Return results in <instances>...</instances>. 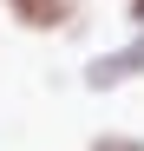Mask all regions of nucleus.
<instances>
[{"mask_svg":"<svg viewBox=\"0 0 144 151\" xmlns=\"http://www.w3.org/2000/svg\"><path fill=\"white\" fill-rule=\"evenodd\" d=\"M138 79H144V27L125 33L118 46H105V53H85V66H79V86L85 92H125Z\"/></svg>","mask_w":144,"mask_h":151,"instance_id":"nucleus-1","label":"nucleus"},{"mask_svg":"<svg viewBox=\"0 0 144 151\" xmlns=\"http://www.w3.org/2000/svg\"><path fill=\"white\" fill-rule=\"evenodd\" d=\"M0 20L33 40H59V33H79L85 0H0Z\"/></svg>","mask_w":144,"mask_h":151,"instance_id":"nucleus-2","label":"nucleus"},{"mask_svg":"<svg viewBox=\"0 0 144 151\" xmlns=\"http://www.w3.org/2000/svg\"><path fill=\"white\" fill-rule=\"evenodd\" d=\"M85 151H144V132H125V125H105V132H92Z\"/></svg>","mask_w":144,"mask_h":151,"instance_id":"nucleus-3","label":"nucleus"},{"mask_svg":"<svg viewBox=\"0 0 144 151\" xmlns=\"http://www.w3.org/2000/svg\"><path fill=\"white\" fill-rule=\"evenodd\" d=\"M118 13H125V27H131V33L144 27V0H118Z\"/></svg>","mask_w":144,"mask_h":151,"instance_id":"nucleus-4","label":"nucleus"}]
</instances>
